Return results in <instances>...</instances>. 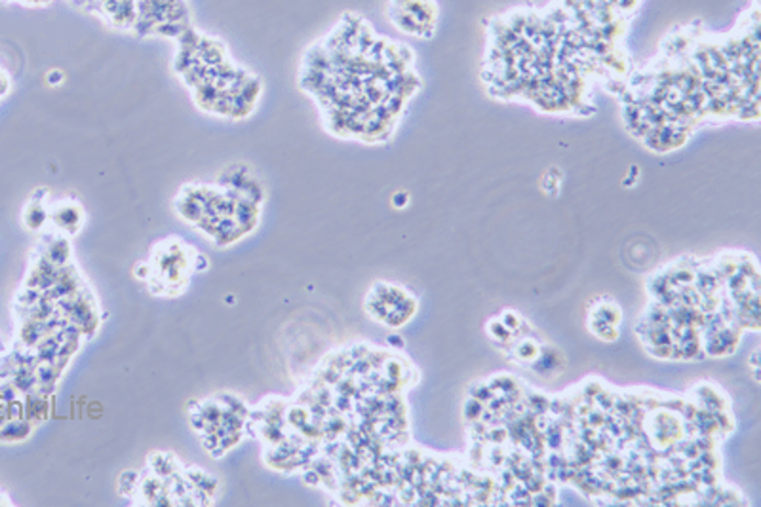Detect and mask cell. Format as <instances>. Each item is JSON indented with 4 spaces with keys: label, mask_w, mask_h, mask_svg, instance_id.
<instances>
[{
    "label": "cell",
    "mask_w": 761,
    "mask_h": 507,
    "mask_svg": "<svg viewBox=\"0 0 761 507\" xmlns=\"http://www.w3.org/2000/svg\"><path fill=\"white\" fill-rule=\"evenodd\" d=\"M644 2L548 0L491 15L481 58L489 95L546 115H590L597 88L617 95L633 71L628 35Z\"/></svg>",
    "instance_id": "cell-1"
},
{
    "label": "cell",
    "mask_w": 761,
    "mask_h": 507,
    "mask_svg": "<svg viewBox=\"0 0 761 507\" xmlns=\"http://www.w3.org/2000/svg\"><path fill=\"white\" fill-rule=\"evenodd\" d=\"M760 64V0H750L729 30H711L701 18L678 23L618 90L626 129L665 154L704 124L758 122Z\"/></svg>",
    "instance_id": "cell-2"
},
{
    "label": "cell",
    "mask_w": 761,
    "mask_h": 507,
    "mask_svg": "<svg viewBox=\"0 0 761 507\" xmlns=\"http://www.w3.org/2000/svg\"><path fill=\"white\" fill-rule=\"evenodd\" d=\"M322 72H331L338 111L351 116L366 141H385L423 87L416 51L408 44L380 35L366 18L345 14L318 46Z\"/></svg>",
    "instance_id": "cell-3"
},
{
    "label": "cell",
    "mask_w": 761,
    "mask_h": 507,
    "mask_svg": "<svg viewBox=\"0 0 761 507\" xmlns=\"http://www.w3.org/2000/svg\"><path fill=\"white\" fill-rule=\"evenodd\" d=\"M390 25L417 41H432L440 30V0H387Z\"/></svg>",
    "instance_id": "cell-4"
}]
</instances>
